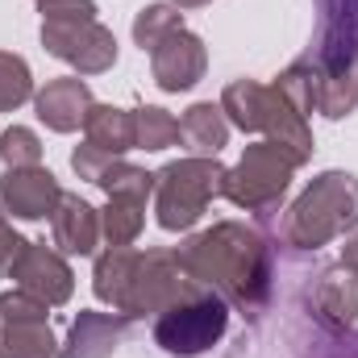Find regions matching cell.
Listing matches in <instances>:
<instances>
[{
    "mask_svg": "<svg viewBox=\"0 0 358 358\" xmlns=\"http://www.w3.org/2000/svg\"><path fill=\"white\" fill-rule=\"evenodd\" d=\"M150 63H155L159 88L183 92L204 76V42L192 38L187 29H179V34H171L167 42H159V46L150 50Z\"/></svg>",
    "mask_w": 358,
    "mask_h": 358,
    "instance_id": "9",
    "label": "cell"
},
{
    "mask_svg": "<svg viewBox=\"0 0 358 358\" xmlns=\"http://www.w3.org/2000/svg\"><path fill=\"white\" fill-rule=\"evenodd\" d=\"M355 84H358V67H355Z\"/></svg>",
    "mask_w": 358,
    "mask_h": 358,
    "instance_id": "32",
    "label": "cell"
},
{
    "mask_svg": "<svg viewBox=\"0 0 358 358\" xmlns=\"http://www.w3.org/2000/svg\"><path fill=\"white\" fill-rule=\"evenodd\" d=\"M29 92H34L29 67L17 55H0V108H17Z\"/></svg>",
    "mask_w": 358,
    "mask_h": 358,
    "instance_id": "24",
    "label": "cell"
},
{
    "mask_svg": "<svg viewBox=\"0 0 358 358\" xmlns=\"http://www.w3.org/2000/svg\"><path fill=\"white\" fill-rule=\"evenodd\" d=\"M42 17L46 25H80V21H96V4L92 0H42Z\"/></svg>",
    "mask_w": 358,
    "mask_h": 358,
    "instance_id": "27",
    "label": "cell"
},
{
    "mask_svg": "<svg viewBox=\"0 0 358 358\" xmlns=\"http://www.w3.org/2000/svg\"><path fill=\"white\" fill-rule=\"evenodd\" d=\"M71 167L80 171V179H92V183H100V176L113 167V155L108 150H100V146H80L76 155H71Z\"/></svg>",
    "mask_w": 358,
    "mask_h": 358,
    "instance_id": "28",
    "label": "cell"
},
{
    "mask_svg": "<svg viewBox=\"0 0 358 358\" xmlns=\"http://www.w3.org/2000/svg\"><path fill=\"white\" fill-rule=\"evenodd\" d=\"M225 167L213 159H183L159 171V225L163 229H187L200 221L213 196H225Z\"/></svg>",
    "mask_w": 358,
    "mask_h": 358,
    "instance_id": "3",
    "label": "cell"
},
{
    "mask_svg": "<svg viewBox=\"0 0 358 358\" xmlns=\"http://www.w3.org/2000/svg\"><path fill=\"white\" fill-rule=\"evenodd\" d=\"M342 263L358 271V238H355V242H346V255H342Z\"/></svg>",
    "mask_w": 358,
    "mask_h": 358,
    "instance_id": "30",
    "label": "cell"
},
{
    "mask_svg": "<svg viewBox=\"0 0 358 358\" xmlns=\"http://www.w3.org/2000/svg\"><path fill=\"white\" fill-rule=\"evenodd\" d=\"M25 250V242L8 229V221L0 217V271H13V263H17V255Z\"/></svg>",
    "mask_w": 358,
    "mask_h": 358,
    "instance_id": "29",
    "label": "cell"
},
{
    "mask_svg": "<svg viewBox=\"0 0 358 358\" xmlns=\"http://www.w3.org/2000/svg\"><path fill=\"white\" fill-rule=\"evenodd\" d=\"M179 8H196V4H208V0H176Z\"/></svg>",
    "mask_w": 358,
    "mask_h": 358,
    "instance_id": "31",
    "label": "cell"
},
{
    "mask_svg": "<svg viewBox=\"0 0 358 358\" xmlns=\"http://www.w3.org/2000/svg\"><path fill=\"white\" fill-rule=\"evenodd\" d=\"M317 104L325 117H346L350 108L358 104V84L350 71H334L321 80V92H317Z\"/></svg>",
    "mask_w": 358,
    "mask_h": 358,
    "instance_id": "22",
    "label": "cell"
},
{
    "mask_svg": "<svg viewBox=\"0 0 358 358\" xmlns=\"http://www.w3.org/2000/svg\"><path fill=\"white\" fill-rule=\"evenodd\" d=\"M142 255L138 250H125V246H113L100 263H96V296L108 300L113 308H125L129 300V287H134V275H138Z\"/></svg>",
    "mask_w": 358,
    "mask_h": 358,
    "instance_id": "15",
    "label": "cell"
},
{
    "mask_svg": "<svg viewBox=\"0 0 358 358\" xmlns=\"http://www.w3.org/2000/svg\"><path fill=\"white\" fill-rule=\"evenodd\" d=\"M100 187L108 192V200L146 204V196L155 192V176H146V171H138V167H125V163H113V167L100 176Z\"/></svg>",
    "mask_w": 358,
    "mask_h": 358,
    "instance_id": "21",
    "label": "cell"
},
{
    "mask_svg": "<svg viewBox=\"0 0 358 358\" xmlns=\"http://www.w3.org/2000/svg\"><path fill=\"white\" fill-rule=\"evenodd\" d=\"M350 225H358V183L355 176L329 171L296 200L283 234L292 246H321Z\"/></svg>",
    "mask_w": 358,
    "mask_h": 358,
    "instance_id": "2",
    "label": "cell"
},
{
    "mask_svg": "<svg viewBox=\"0 0 358 358\" xmlns=\"http://www.w3.org/2000/svg\"><path fill=\"white\" fill-rule=\"evenodd\" d=\"M221 334H225V300L221 296H196V300L171 304L167 313H159V325H155L159 346L183 358L208 350Z\"/></svg>",
    "mask_w": 358,
    "mask_h": 358,
    "instance_id": "4",
    "label": "cell"
},
{
    "mask_svg": "<svg viewBox=\"0 0 358 358\" xmlns=\"http://www.w3.org/2000/svg\"><path fill=\"white\" fill-rule=\"evenodd\" d=\"M92 108V92L84 80H55L46 84V92H38V117L59 129V134H71L88 121Z\"/></svg>",
    "mask_w": 358,
    "mask_h": 358,
    "instance_id": "10",
    "label": "cell"
},
{
    "mask_svg": "<svg viewBox=\"0 0 358 358\" xmlns=\"http://www.w3.org/2000/svg\"><path fill=\"white\" fill-rule=\"evenodd\" d=\"M317 304H321V321L329 325H350L358 313V271L355 267H334L321 275V292H317Z\"/></svg>",
    "mask_w": 358,
    "mask_h": 358,
    "instance_id": "13",
    "label": "cell"
},
{
    "mask_svg": "<svg viewBox=\"0 0 358 358\" xmlns=\"http://www.w3.org/2000/svg\"><path fill=\"white\" fill-rule=\"evenodd\" d=\"M0 159H4L8 167H38V163H42V146H38V138H34L29 129L13 125V129L0 138Z\"/></svg>",
    "mask_w": 358,
    "mask_h": 358,
    "instance_id": "25",
    "label": "cell"
},
{
    "mask_svg": "<svg viewBox=\"0 0 358 358\" xmlns=\"http://www.w3.org/2000/svg\"><path fill=\"white\" fill-rule=\"evenodd\" d=\"M13 279L21 292L38 296L46 304H63L71 296V271L55 250H46V242H25V250L13 263Z\"/></svg>",
    "mask_w": 358,
    "mask_h": 358,
    "instance_id": "7",
    "label": "cell"
},
{
    "mask_svg": "<svg viewBox=\"0 0 358 358\" xmlns=\"http://www.w3.org/2000/svg\"><path fill=\"white\" fill-rule=\"evenodd\" d=\"M0 317L8 325H25V321H46V300L29 296V292H4L0 296Z\"/></svg>",
    "mask_w": 358,
    "mask_h": 358,
    "instance_id": "26",
    "label": "cell"
},
{
    "mask_svg": "<svg viewBox=\"0 0 358 358\" xmlns=\"http://www.w3.org/2000/svg\"><path fill=\"white\" fill-rule=\"evenodd\" d=\"M42 42L50 46V55L67 59L80 67V76H96L104 67H113L117 59V42L104 25L80 21V25H42Z\"/></svg>",
    "mask_w": 358,
    "mask_h": 358,
    "instance_id": "6",
    "label": "cell"
},
{
    "mask_svg": "<svg viewBox=\"0 0 358 358\" xmlns=\"http://www.w3.org/2000/svg\"><path fill=\"white\" fill-rule=\"evenodd\" d=\"M292 171H296V163L275 142H259V146L246 150V159L238 163V171L225 176V196L234 204H242V208H271L283 196Z\"/></svg>",
    "mask_w": 358,
    "mask_h": 358,
    "instance_id": "5",
    "label": "cell"
},
{
    "mask_svg": "<svg viewBox=\"0 0 358 358\" xmlns=\"http://www.w3.org/2000/svg\"><path fill=\"white\" fill-rule=\"evenodd\" d=\"M88 142L108 150V155H121L134 146V113H121V108H104V104H92L88 108Z\"/></svg>",
    "mask_w": 358,
    "mask_h": 358,
    "instance_id": "17",
    "label": "cell"
},
{
    "mask_svg": "<svg viewBox=\"0 0 358 358\" xmlns=\"http://www.w3.org/2000/svg\"><path fill=\"white\" fill-rule=\"evenodd\" d=\"M55 355V338L46 329V321H25V325H8L0 338V358H50Z\"/></svg>",
    "mask_w": 358,
    "mask_h": 358,
    "instance_id": "18",
    "label": "cell"
},
{
    "mask_svg": "<svg viewBox=\"0 0 358 358\" xmlns=\"http://www.w3.org/2000/svg\"><path fill=\"white\" fill-rule=\"evenodd\" d=\"M179 142V121L163 108H138L134 113V146L142 150H167Z\"/></svg>",
    "mask_w": 358,
    "mask_h": 358,
    "instance_id": "19",
    "label": "cell"
},
{
    "mask_svg": "<svg viewBox=\"0 0 358 358\" xmlns=\"http://www.w3.org/2000/svg\"><path fill=\"white\" fill-rule=\"evenodd\" d=\"M50 221H55V246H63L67 255H92L96 250L100 217H96V208L84 204L80 196H59Z\"/></svg>",
    "mask_w": 358,
    "mask_h": 358,
    "instance_id": "11",
    "label": "cell"
},
{
    "mask_svg": "<svg viewBox=\"0 0 358 358\" xmlns=\"http://www.w3.org/2000/svg\"><path fill=\"white\" fill-rule=\"evenodd\" d=\"M179 29H183V17H179L171 4H150V8H142V17L134 21V38H138L142 50H155L159 42H167Z\"/></svg>",
    "mask_w": 358,
    "mask_h": 358,
    "instance_id": "20",
    "label": "cell"
},
{
    "mask_svg": "<svg viewBox=\"0 0 358 358\" xmlns=\"http://www.w3.org/2000/svg\"><path fill=\"white\" fill-rule=\"evenodd\" d=\"M121 329H125L121 317L113 321L104 313H80V321L71 325V342L59 358H108L121 342Z\"/></svg>",
    "mask_w": 358,
    "mask_h": 358,
    "instance_id": "12",
    "label": "cell"
},
{
    "mask_svg": "<svg viewBox=\"0 0 358 358\" xmlns=\"http://www.w3.org/2000/svg\"><path fill=\"white\" fill-rule=\"evenodd\" d=\"M59 183L50 171L42 167H13L8 176L0 179V204L21 217V221H38V217H50L55 204H59Z\"/></svg>",
    "mask_w": 358,
    "mask_h": 358,
    "instance_id": "8",
    "label": "cell"
},
{
    "mask_svg": "<svg viewBox=\"0 0 358 358\" xmlns=\"http://www.w3.org/2000/svg\"><path fill=\"white\" fill-rule=\"evenodd\" d=\"M179 259H183V267L192 271L196 279L217 283L221 296H229V300H238L246 308H259L263 296H267V255H263V242L250 229L234 225V221L192 238L179 250Z\"/></svg>",
    "mask_w": 358,
    "mask_h": 358,
    "instance_id": "1",
    "label": "cell"
},
{
    "mask_svg": "<svg viewBox=\"0 0 358 358\" xmlns=\"http://www.w3.org/2000/svg\"><path fill=\"white\" fill-rule=\"evenodd\" d=\"M142 208H146V204H134V200H113V204H108L100 229L108 234L113 246H125V242L138 238V229H142Z\"/></svg>",
    "mask_w": 358,
    "mask_h": 358,
    "instance_id": "23",
    "label": "cell"
},
{
    "mask_svg": "<svg viewBox=\"0 0 358 358\" xmlns=\"http://www.w3.org/2000/svg\"><path fill=\"white\" fill-rule=\"evenodd\" d=\"M221 113H229L234 117V125H242V129H267V113H271V88H259V84H250V80H238V84H229L225 96H221Z\"/></svg>",
    "mask_w": 358,
    "mask_h": 358,
    "instance_id": "16",
    "label": "cell"
},
{
    "mask_svg": "<svg viewBox=\"0 0 358 358\" xmlns=\"http://www.w3.org/2000/svg\"><path fill=\"white\" fill-rule=\"evenodd\" d=\"M229 138V125L221 117V104H196L183 113L179 121V142L200 159V155H217Z\"/></svg>",
    "mask_w": 358,
    "mask_h": 358,
    "instance_id": "14",
    "label": "cell"
}]
</instances>
